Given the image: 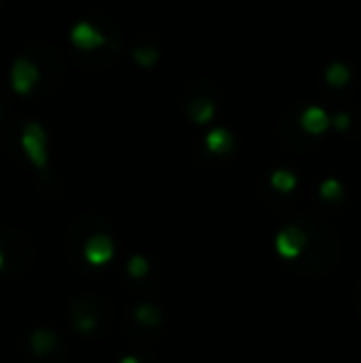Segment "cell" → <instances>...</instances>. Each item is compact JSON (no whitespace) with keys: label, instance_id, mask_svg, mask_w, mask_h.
I'll return each instance as SVG.
<instances>
[{"label":"cell","instance_id":"11","mask_svg":"<svg viewBox=\"0 0 361 363\" xmlns=\"http://www.w3.org/2000/svg\"><path fill=\"white\" fill-rule=\"evenodd\" d=\"M213 109H216V104H213V99L208 94H196L188 99V114H191L193 121H206L213 116Z\"/></svg>","mask_w":361,"mask_h":363},{"label":"cell","instance_id":"7","mask_svg":"<svg viewBox=\"0 0 361 363\" xmlns=\"http://www.w3.org/2000/svg\"><path fill=\"white\" fill-rule=\"evenodd\" d=\"M10 79H13V86L20 91V94H28V91L40 82L38 65L23 55V57H18L13 62V72H10Z\"/></svg>","mask_w":361,"mask_h":363},{"label":"cell","instance_id":"4","mask_svg":"<svg viewBox=\"0 0 361 363\" xmlns=\"http://www.w3.org/2000/svg\"><path fill=\"white\" fill-rule=\"evenodd\" d=\"M28 346H30V356L35 361L43 359L45 361H52V363H62L65 359V346L52 331L48 329H38L33 336L28 339Z\"/></svg>","mask_w":361,"mask_h":363},{"label":"cell","instance_id":"14","mask_svg":"<svg viewBox=\"0 0 361 363\" xmlns=\"http://www.w3.org/2000/svg\"><path fill=\"white\" fill-rule=\"evenodd\" d=\"M134 57L139 60L141 65H154L156 57H159V50H156L154 45H144V48L134 50Z\"/></svg>","mask_w":361,"mask_h":363},{"label":"cell","instance_id":"18","mask_svg":"<svg viewBox=\"0 0 361 363\" xmlns=\"http://www.w3.org/2000/svg\"><path fill=\"white\" fill-rule=\"evenodd\" d=\"M354 294H357V304H359V309H361V277L357 279V289H354Z\"/></svg>","mask_w":361,"mask_h":363},{"label":"cell","instance_id":"17","mask_svg":"<svg viewBox=\"0 0 361 363\" xmlns=\"http://www.w3.org/2000/svg\"><path fill=\"white\" fill-rule=\"evenodd\" d=\"M334 126H337V129H344V126L349 124V114L347 111H339V114H334Z\"/></svg>","mask_w":361,"mask_h":363},{"label":"cell","instance_id":"10","mask_svg":"<svg viewBox=\"0 0 361 363\" xmlns=\"http://www.w3.org/2000/svg\"><path fill=\"white\" fill-rule=\"evenodd\" d=\"M299 126H302V131H307V134H322L329 126V114L317 104L307 106V109L299 114Z\"/></svg>","mask_w":361,"mask_h":363},{"label":"cell","instance_id":"6","mask_svg":"<svg viewBox=\"0 0 361 363\" xmlns=\"http://www.w3.org/2000/svg\"><path fill=\"white\" fill-rule=\"evenodd\" d=\"M304 242H307V235H304L302 225H299L297 220L289 223L287 228L277 235V250L289 259V262H297L299 255H302V250H304Z\"/></svg>","mask_w":361,"mask_h":363},{"label":"cell","instance_id":"15","mask_svg":"<svg viewBox=\"0 0 361 363\" xmlns=\"http://www.w3.org/2000/svg\"><path fill=\"white\" fill-rule=\"evenodd\" d=\"M272 186L279 188V191H289V188H294V176L289 171H274Z\"/></svg>","mask_w":361,"mask_h":363},{"label":"cell","instance_id":"13","mask_svg":"<svg viewBox=\"0 0 361 363\" xmlns=\"http://www.w3.org/2000/svg\"><path fill=\"white\" fill-rule=\"evenodd\" d=\"M349 77H352V72H349V67L344 62H332L327 67V72H324V79L329 82L332 86H339V84H347L349 82Z\"/></svg>","mask_w":361,"mask_h":363},{"label":"cell","instance_id":"5","mask_svg":"<svg viewBox=\"0 0 361 363\" xmlns=\"http://www.w3.org/2000/svg\"><path fill=\"white\" fill-rule=\"evenodd\" d=\"M114 247H111V238L101 230V225H96L94 230H87L82 235V255L89 264H101L111 257Z\"/></svg>","mask_w":361,"mask_h":363},{"label":"cell","instance_id":"9","mask_svg":"<svg viewBox=\"0 0 361 363\" xmlns=\"http://www.w3.org/2000/svg\"><path fill=\"white\" fill-rule=\"evenodd\" d=\"M23 148L35 161V166H43L45 163V129L38 121H30L23 129Z\"/></svg>","mask_w":361,"mask_h":363},{"label":"cell","instance_id":"2","mask_svg":"<svg viewBox=\"0 0 361 363\" xmlns=\"http://www.w3.org/2000/svg\"><path fill=\"white\" fill-rule=\"evenodd\" d=\"M114 316H116L114 304L106 296L99 294H84L70 304V319H72V324L82 334L91 336V339L109 334L111 326H114Z\"/></svg>","mask_w":361,"mask_h":363},{"label":"cell","instance_id":"12","mask_svg":"<svg viewBox=\"0 0 361 363\" xmlns=\"http://www.w3.org/2000/svg\"><path fill=\"white\" fill-rule=\"evenodd\" d=\"M206 146L211 148L213 153H226L228 148L233 146V136L228 129H213L211 134L206 136Z\"/></svg>","mask_w":361,"mask_h":363},{"label":"cell","instance_id":"1","mask_svg":"<svg viewBox=\"0 0 361 363\" xmlns=\"http://www.w3.org/2000/svg\"><path fill=\"white\" fill-rule=\"evenodd\" d=\"M297 223L302 225L304 235H307V242L299 255L297 264L299 272L304 274H324L329 269L337 267L339 262V240L332 233V228L322 223V220H314L309 216L297 218Z\"/></svg>","mask_w":361,"mask_h":363},{"label":"cell","instance_id":"3","mask_svg":"<svg viewBox=\"0 0 361 363\" xmlns=\"http://www.w3.org/2000/svg\"><path fill=\"white\" fill-rule=\"evenodd\" d=\"M33 259V242L20 230H0V272L15 274Z\"/></svg>","mask_w":361,"mask_h":363},{"label":"cell","instance_id":"8","mask_svg":"<svg viewBox=\"0 0 361 363\" xmlns=\"http://www.w3.org/2000/svg\"><path fill=\"white\" fill-rule=\"evenodd\" d=\"M72 43L77 45L82 52H91L104 45V33L91 25V20H82L72 28Z\"/></svg>","mask_w":361,"mask_h":363},{"label":"cell","instance_id":"16","mask_svg":"<svg viewBox=\"0 0 361 363\" xmlns=\"http://www.w3.org/2000/svg\"><path fill=\"white\" fill-rule=\"evenodd\" d=\"M322 191H324V196H339V193H342V186H339L337 181H327L322 186Z\"/></svg>","mask_w":361,"mask_h":363}]
</instances>
